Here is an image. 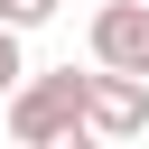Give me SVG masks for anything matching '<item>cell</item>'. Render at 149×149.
I'll return each mask as SVG.
<instances>
[{
  "mask_svg": "<svg viewBox=\"0 0 149 149\" xmlns=\"http://www.w3.org/2000/svg\"><path fill=\"white\" fill-rule=\"evenodd\" d=\"M9 140H19V149L93 140V130H84V74H74V65H56V74H19V84H9Z\"/></svg>",
  "mask_w": 149,
  "mask_h": 149,
  "instance_id": "obj_1",
  "label": "cell"
},
{
  "mask_svg": "<svg viewBox=\"0 0 149 149\" xmlns=\"http://www.w3.org/2000/svg\"><path fill=\"white\" fill-rule=\"evenodd\" d=\"M84 130H93V140H140V130H149V74L93 65V74H84Z\"/></svg>",
  "mask_w": 149,
  "mask_h": 149,
  "instance_id": "obj_2",
  "label": "cell"
},
{
  "mask_svg": "<svg viewBox=\"0 0 149 149\" xmlns=\"http://www.w3.org/2000/svg\"><path fill=\"white\" fill-rule=\"evenodd\" d=\"M93 65L149 74V0H102L93 9Z\"/></svg>",
  "mask_w": 149,
  "mask_h": 149,
  "instance_id": "obj_3",
  "label": "cell"
},
{
  "mask_svg": "<svg viewBox=\"0 0 149 149\" xmlns=\"http://www.w3.org/2000/svg\"><path fill=\"white\" fill-rule=\"evenodd\" d=\"M0 19L28 37V28H47V19H56V0H0Z\"/></svg>",
  "mask_w": 149,
  "mask_h": 149,
  "instance_id": "obj_4",
  "label": "cell"
},
{
  "mask_svg": "<svg viewBox=\"0 0 149 149\" xmlns=\"http://www.w3.org/2000/svg\"><path fill=\"white\" fill-rule=\"evenodd\" d=\"M19 74H28V56H19V28L0 19V102H9V84H19Z\"/></svg>",
  "mask_w": 149,
  "mask_h": 149,
  "instance_id": "obj_5",
  "label": "cell"
}]
</instances>
